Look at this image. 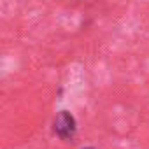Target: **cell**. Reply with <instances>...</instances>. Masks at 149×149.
Returning a JSON list of instances; mask_svg holds the SVG:
<instances>
[{"label":"cell","instance_id":"obj_1","mask_svg":"<svg viewBox=\"0 0 149 149\" xmlns=\"http://www.w3.org/2000/svg\"><path fill=\"white\" fill-rule=\"evenodd\" d=\"M53 130H54V133H56L61 140H70V139H74L76 130H77L76 118H74L68 111L58 112V116L54 118V123H53Z\"/></svg>","mask_w":149,"mask_h":149},{"label":"cell","instance_id":"obj_2","mask_svg":"<svg viewBox=\"0 0 149 149\" xmlns=\"http://www.w3.org/2000/svg\"><path fill=\"white\" fill-rule=\"evenodd\" d=\"M84 149H93V147H84Z\"/></svg>","mask_w":149,"mask_h":149}]
</instances>
